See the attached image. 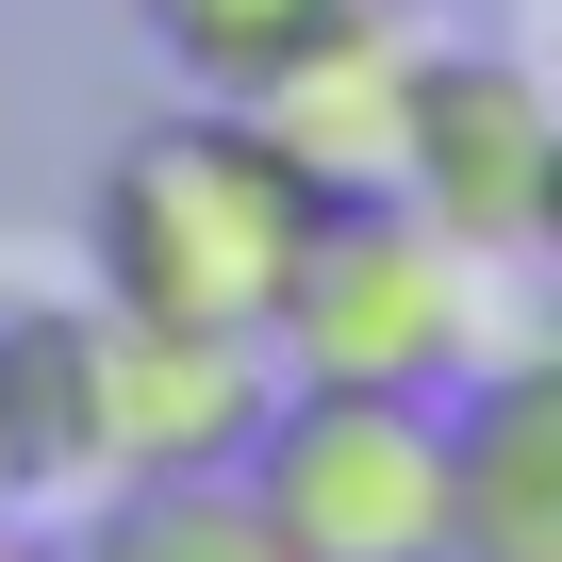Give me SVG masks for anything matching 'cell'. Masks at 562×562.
Instances as JSON below:
<instances>
[{
    "label": "cell",
    "mask_w": 562,
    "mask_h": 562,
    "mask_svg": "<svg viewBox=\"0 0 562 562\" xmlns=\"http://www.w3.org/2000/svg\"><path fill=\"white\" fill-rule=\"evenodd\" d=\"M0 562H67V546H34V513H0Z\"/></svg>",
    "instance_id": "10"
},
{
    "label": "cell",
    "mask_w": 562,
    "mask_h": 562,
    "mask_svg": "<svg viewBox=\"0 0 562 562\" xmlns=\"http://www.w3.org/2000/svg\"><path fill=\"white\" fill-rule=\"evenodd\" d=\"M265 397H281L265 331H166V315L83 299V496L100 480H232Z\"/></svg>",
    "instance_id": "5"
},
{
    "label": "cell",
    "mask_w": 562,
    "mask_h": 562,
    "mask_svg": "<svg viewBox=\"0 0 562 562\" xmlns=\"http://www.w3.org/2000/svg\"><path fill=\"white\" fill-rule=\"evenodd\" d=\"M232 496L281 562H447V397L281 381L232 447Z\"/></svg>",
    "instance_id": "3"
},
{
    "label": "cell",
    "mask_w": 562,
    "mask_h": 562,
    "mask_svg": "<svg viewBox=\"0 0 562 562\" xmlns=\"http://www.w3.org/2000/svg\"><path fill=\"white\" fill-rule=\"evenodd\" d=\"M67 562H281V546L248 529L232 480H100L83 529H67Z\"/></svg>",
    "instance_id": "8"
},
{
    "label": "cell",
    "mask_w": 562,
    "mask_h": 562,
    "mask_svg": "<svg viewBox=\"0 0 562 562\" xmlns=\"http://www.w3.org/2000/svg\"><path fill=\"white\" fill-rule=\"evenodd\" d=\"M397 199L480 248L496 281L546 265L562 232V100L529 50H414V116H397Z\"/></svg>",
    "instance_id": "4"
},
{
    "label": "cell",
    "mask_w": 562,
    "mask_h": 562,
    "mask_svg": "<svg viewBox=\"0 0 562 562\" xmlns=\"http://www.w3.org/2000/svg\"><path fill=\"white\" fill-rule=\"evenodd\" d=\"M414 50H430V34L397 18V0H331L281 67L232 83V116L299 166L315 199H381V182H397V116H414Z\"/></svg>",
    "instance_id": "6"
},
{
    "label": "cell",
    "mask_w": 562,
    "mask_h": 562,
    "mask_svg": "<svg viewBox=\"0 0 562 562\" xmlns=\"http://www.w3.org/2000/svg\"><path fill=\"white\" fill-rule=\"evenodd\" d=\"M133 18H149V50H166L199 100H232L248 67H281V50H299L331 0H133Z\"/></svg>",
    "instance_id": "9"
},
{
    "label": "cell",
    "mask_w": 562,
    "mask_h": 562,
    "mask_svg": "<svg viewBox=\"0 0 562 562\" xmlns=\"http://www.w3.org/2000/svg\"><path fill=\"white\" fill-rule=\"evenodd\" d=\"M315 232V182L281 166L232 100H166L100 149L83 182V265L116 315H166V331H265L281 265Z\"/></svg>",
    "instance_id": "1"
},
{
    "label": "cell",
    "mask_w": 562,
    "mask_h": 562,
    "mask_svg": "<svg viewBox=\"0 0 562 562\" xmlns=\"http://www.w3.org/2000/svg\"><path fill=\"white\" fill-rule=\"evenodd\" d=\"M447 562H562V364L513 331L447 381Z\"/></svg>",
    "instance_id": "7"
},
{
    "label": "cell",
    "mask_w": 562,
    "mask_h": 562,
    "mask_svg": "<svg viewBox=\"0 0 562 562\" xmlns=\"http://www.w3.org/2000/svg\"><path fill=\"white\" fill-rule=\"evenodd\" d=\"M496 348V265L447 248L397 182L381 199H315L299 265L265 299V364L281 381H381V397H447Z\"/></svg>",
    "instance_id": "2"
},
{
    "label": "cell",
    "mask_w": 562,
    "mask_h": 562,
    "mask_svg": "<svg viewBox=\"0 0 562 562\" xmlns=\"http://www.w3.org/2000/svg\"><path fill=\"white\" fill-rule=\"evenodd\" d=\"M0 513H34V496H18V447H0Z\"/></svg>",
    "instance_id": "11"
}]
</instances>
